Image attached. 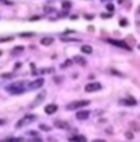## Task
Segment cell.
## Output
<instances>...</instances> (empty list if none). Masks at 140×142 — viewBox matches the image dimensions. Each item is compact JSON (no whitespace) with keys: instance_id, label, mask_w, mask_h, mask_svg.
<instances>
[{"instance_id":"cell-1","label":"cell","mask_w":140,"mask_h":142,"mask_svg":"<svg viewBox=\"0 0 140 142\" xmlns=\"http://www.w3.org/2000/svg\"><path fill=\"white\" fill-rule=\"evenodd\" d=\"M34 120H36V115H33V114L25 115V116H22V119H21V120H19V121L16 123V127L19 129V127H22L24 125H28V124L33 123Z\"/></svg>"},{"instance_id":"cell-2","label":"cell","mask_w":140,"mask_h":142,"mask_svg":"<svg viewBox=\"0 0 140 142\" xmlns=\"http://www.w3.org/2000/svg\"><path fill=\"white\" fill-rule=\"evenodd\" d=\"M22 84H24V82H16V83L11 84V86H7L6 89L12 94H19V93H22V92L25 91L24 88H22Z\"/></svg>"},{"instance_id":"cell-3","label":"cell","mask_w":140,"mask_h":142,"mask_svg":"<svg viewBox=\"0 0 140 142\" xmlns=\"http://www.w3.org/2000/svg\"><path fill=\"white\" fill-rule=\"evenodd\" d=\"M90 104V101H75V102H71L66 105V109L68 110H74V109H77L80 106H86Z\"/></svg>"},{"instance_id":"cell-4","label":"cell","mask_w":140,"mask_h":142,"mask_svg":"<svg viewBox=\"0 0 140 142\" xmlns=\"http://www.w3.org/2000/svg\"><path fill=\"white\" fill-rule=\"evenodd\" d=\"M101 89V83L98 82H95V83H88L87 86L85 87L86 92H96V91H100Z\"/></svg>"},{"instance_id":"cell-5","label":"cell","mask_w":140,"mask_h":142,"mask_svg":"<svg viewBox=\"0 0 140 142\" xmlns=\"http://www.w3.org/2000/svg\"><path fill=\"white\" fill-rule=\"evenodd\" d=\"M43 83H44V80H43V79H37V80H34V81H32V82H29L28 87L31 88V89H36V88L42 87Z\"/></svg>"},{"instance_id":"cell-6","label":"cell","mask_w":140,"mask_h":142,"mask_svg":"<svg viewBox=\"0 0 140 142\" xmlns=\"http://www.w3.org/2000/svg\"><path fill=\"white\" fill-rule=\"evenodd\" d=\"M108 42H109L111 44H114V45L121 47V48H123V49H128V50H131V48H130L128 44H125L124 42H121V40H114V39H108Z\"/></svg>"},{"instance_id":"cell-7","label":"cell","mask_w":140,"mask_h":142,"mask_svg":"<svg viewBox=\"0 0 140 142\" xmlns=\"http://www.w3.org/2000/svg\"><path fill=\"white\" fill-rule=\"evenodd\" d=\"M44 98H46V92H41V94H38V96H37V98L34 99V102L31 104V108H34V106L36 105H38L39 103H42L43 101H44Z\"/></svg>"},{"instance_id":"cell-8","label":"cell","mask_w":140,"mask_h":142,"mask_svg":"<svg viewBox=\"0 0 140 142\" xmlns=\"http://www.w3.org/2000/svg\"><path fill=\"white\" fill-rule=\"evenodd\" d=\"M88 116H90V111L88 110H80L76 113V119H79V120H85Z\"/></svg>"},{"instance_id":"cell-9","label":"cell","mask_w":140,"mask_h":142,"mask_svg":"<svg viewBox=\"0 0 140 142\" xmlns=\"http://www.w3.org/2000/svg\"><path fill=\"white\" fill-rule=\"evenodd\" d=\"M54 126L58 127V129H69V127H70V125L66 121H63V120H55Z\"/></svg>"},{"instance_id":"cell-10","label":"cell","mask_w":140,"mask_h":142,"mask_svg":"<svg viewBox=\"0 0 140 142\" xmlns=\"http://www.w3.org/2000/svg\"><path fill=\"white\" fill-rule=\"evenodd\" d=\"M57 110H58V106L55 104H48L46 108H44V111H46L47 114H54Z\"/></svg>"},{"instance_id":"cell-11","label":"cell","mask_w":140,"mask_h":142,"mask_svg":"<svg viewBox=\"0 0 140 142\" xmlns=\"http://www.w3.org/2000/svg\"><path fill=\"white\" fill-rule=\"evenodd\" d=\"M53 42H54V39L52 38V37H44V38L41 39V44H43V45H50Z\"/></svg>"},{"instance_id":"cell-12","label":"cell","mask_w":140,"mask_h":142,"mask_svg":"<svg viewBox=\"0 0 140 142\" xmlns=\"http://www.w3.org/2000/svg\"><path fill=\"white\" fill-rule=\"evenodd\" d=\"M70 141H72V142H86V137L82 136V135H77V136L71 137Z\"/></svg>"},{"instance_id":"cell-13","label":"cell","mask_w":140,"mask_h":142,"mask_svg":"<svg viewBox=\"0 0 140 142\" xmlns=\"http://www.w3.org/2000/svg\"><path fill=\"white\" fill-rule=\"evenodd\" d=\"M121 103H124V104H127V105H135L136 104V101L133 97H128L125 101H121Z\"/></svg>"},{"instance_id":"cell-14","label":"cell","mask_w":140,"mask_h":142,"mask_svg":"<svg viewBox=\"0 0 140 142\" xmlns=\"http://www.w3.org/2000/svg\"><path fill=\"white\" fill-rule=\"evenodd\" d=\"M22 52H24V47H22V45H17V47H15L11 50V54L12 55H17V54H20Z\"/></svg>"},{"instance_id":"cell-15","label":"cell","mask_w":140,"mask_h":142,"mask_svg":"<svg viewBox=\"0 0 140 142\" xmlns=\"http://www.w3.org/2000/svg\"><path fill=\"white\" fill-rule=\"evenodd\" d=\"M81 52L85 54H91L92 53V47L91 45H82L81 47Z\"/></svg>"},{"instance_id":"cell-16","label":"cell","mask_w":140,"mask_h":142,"mask_svg":"<svg viewBox=\"0 0 140 142\" xmlns=\"http://www.w3.org/2000/svg\"><path fill=\"white\" fill-rule=\"evenodd\" d=\"M25 140L21 138V137H11V138H7V140H4L3 142H24Z\"/></svg>"},{"instance_id":"cell-17","label":"cell","mask_w":140,"mask_h":142,"mask_svg":"<svg viewBox=\"0 0 140 142\" xmlns=\"http://www.w3.org/2000/svg\"><path fill=\"white\" fill-rule=\"evenodd\" d=\"M74 61L81 64V65H85V64H86V60L82 58V56H74Z\"/></svg>"},{"instance_id":"cell-18","label":"cell","mask_w":140,"mask_h":142,"mask_svg":"<svg viewBox=\"0 0 140 142\" xmlns=\"http://www.w3.org/2000/svg\"><path fill=\"white\" fill-rule=\"evenodd\" d=\"M62 8H63L64 10H69V9L71 8V3H70V1H63V3H62Z\"/></svg>"},{"instance_id":"cell-19","label":"cell","mask_w":140,"mask_h":142,"mask_svg":"<svg viewBox=\"0 0 140 142\" xmlns=\"http://www.w3.org/2000/svg\"><path fill=\"white\" fill-rule=\"evenodd\" d=\"M34 33L32 32H25V33H20V37H32Z\"/></svg>"},{"instance_id":"cell-20","label":"cell","mask_w":140,"mask_h":142,"mask_svg":"<svg viewBox=\"0 0 140 142\" xmlns=\"http://www.w3.org/2000/svg\"><path fill=\"white\" fill-rule=\"evenodd\" d=\"M107 10H108L109 12H113L114 6H113V4H112V3H108V4H107Z\"/></svg>"},{"instance_id":"cell-21","label":"cell","mask_w":140,"mask_h":142,"mask_svg":"<svg viewBox=\"0 0 140 142\" xmlns=\"http://www.w3.org/2000/svg\"><path fill=\"white\" fill-rule=\"evenodd\" d=\"M14 38L12 37H5V38H1L0 39V42H1V43H4V42H11Z\"/></svg>"},{"instance_id":"cell-22","label":"cell","mask_w":140,"mask_h":142,"mask_svg":"<svg viewBox=\"0 0 140 142\" xmlns=\"http://www.w3.org/2000/svg\"><path fill=\"white\" fill-rule=\"evenodd\" d=\"M71 64H72V61H71V60H66V61H65V62L63 64V65H62V67H63V69H65L66 66H69V65H71Z\"/></svg>"},{"instance_id":"cell-23","label":"cell","mask_w":140,"mask_h":142,"mask_svg":"<svg viewBox=\"0 0 140 142\" xmlns=\"http://www.w3.org/2000/svg\"><path fill=\"white\" fill-rule=\"evenodd\" d=\"M39 129H41V130H43V131H49V127H48L47 125H44V124L39 125Z\"/></svg>"},{"instance_id":"cell-24","label":"cell","mask_w":140,"mask_h":142,"mask_svg":"<svg viewBox=\"0 0 140 142\" xmlns=\"http://www.w3.org/2000/svg\"><path fill=\"white\" fill-rule=\"evenodd\" d=\"M1 77L3 79H12V74H3Z\"/></svg>"},{"instance_id":"cell-25","label":"cell","mask_w":140,"mask_h":142,"mask_svg":"<svg viewBox=\"0 0 140 142\" xmlns=\"http://www.w3.org/2000/svg\"><path fill=\"white\" fill-rule=\"evenodd\" d=\"M111 72L114 74V75H117V76H123L122 72H119V71H116V70H113V69H111Z\"/></svg>"},{"instance_id":"cell-26","label":"cell","mask_w":140,"mask_h":142,"mask_svg":"<svg viewBox=\"0 0 140 142\" xmlns=\"http://www.w3.org/2000/svg\"><path fill=\"white\" fill-rule=\"evenodd\" d=\"M28 142H43V141H42V138H39V137H34V138H32V140H29Z\"/></svg>"},{"instance_id":"cell-27","label":"cell","mask_w":140,"mask_h":142,"mask_svg":"<svg viewBox=\"0 0 140 142\" xmlns=\"http://www.w3.org/2000/svg\"><path fill=\"white\" fill-rule=\"evenodd\" d=\"M62 40H64V42H79V39H72V38H62Z\"/></svg>"},{"instance_id":"cell-28","label":"cell","mask_w":140,"mask_h":142,"mask_svg":"<svg viewBox=\"0 0 140 142\" xmlns=\"http://www.w3.org/2000/svg\"><path fill=\"white\" fill-rule=\"evenodd\" d=\"M119 25H121V26H127V25H128V21L125 20V18H123V20H121Z\"/></svg>"},{"instance_id":"cell-29","label":"cell","mask_w":140,"mask_h":142,"mask_svg":"<svg viewBox=\"0 0 140 142\" xmlns=\"http://www.w3.org/2000/svg\"><path fill=\"white\" fill-rule=\"evenodd\" d=\"M111 16H112V13H102L101 15V17H103V18H109Z\"/></svg>"},{"instance_id":"cell-30","label":"cell","mask_w":140,"mask_h":142,"mask_svg":"<svg viewBox=\"0 0 140 142\" xmlns=\"http://www.w3.org/2000/svg\"><path fill=\"white\" fill-rule=\"evenodd\" d=\"M125 136H127V138H129V140H131L133 137H134V136H133V133H131V132H127V133H125Z\"/></svg>"},{"instance_id":"cell-31","label":"cell","mask_w":140,"mask_h":142,"mask_svg":"<svg viewBox=\"0 0 140 142\" xmlns=\"http://www.w3.org/2000/svg\"><path fill=\"white\" fill-rule=\"evenodd\" d=\"M21 65H22L21 62H16V64H15V67H14V69H15V70H17L19 67H21Z\"/></svg>"},{"instance_id":"cell-32","label":"cell","mask_w":140,"mask_h":142,"mask_svg":"<svg viewBox=\"0 0 140 142\" xmlns=\"http://www.w3.org/2000/svg\"><path fill=\"white\" fill-rule=\"evenodd\" d=\"M37 20H39V16H33L32 18H29V21H37Z\"/></svg>"},{"instance_id":"cell-33","label":"cell","mask_w":140,"mask_h":142,"mask_svg":"<svg viewBox=\"0 0 140 142\" xmlns=\"http://www.w3.org/2000/svg\"><path fill=\"white\" fill-rule=\"evenodd\" d=\"M85 17H86L87 20H92V17H93V15H85Z\"/></svg>"},{"instance_id":"cell-34","label":"cell","mask_w":140,"mask_h":142,"mask_svg":"<svg viewBox=\"0 0 140 142\" xmlns=\"http://www.w3.org/2000/svg\"><path fill=\"white\" fill-rule=\"evenodd\" d=\"M92 142H106L105 140H93Z\"/></svg>"},{"instance_id":"cell-35","label":"cell","mask_w":140,"mask_h":142,"mask_svg":"<svg viewBox=\"0 0 140 142\" xmlns=\"http://www.w3.org/2000/svg\"><path fill=\"white\" fill-rule=\"evenodd\" d=\"M4 4H6V5H12L14 3H12V1H5Z\"/></svg>"},{"instance_id":"cell-36","label":"cell","mask_w":140,"mask_h":142,"mask_svg":"<svg viewBox=\"0 0 140 142\" xmlns=\"http://www.w3.org/2000/svg\"><path fill=\"white\" fill-rule=\"evenodd\" d=\"M138 48H139V49H140V44H139V45H138Z\"/></svg>"}]
</instances>
